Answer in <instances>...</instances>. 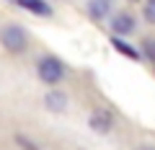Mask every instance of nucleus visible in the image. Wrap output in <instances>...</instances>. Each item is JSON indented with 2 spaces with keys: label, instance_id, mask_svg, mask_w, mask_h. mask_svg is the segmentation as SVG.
Masks as SVG:
<instances>
[{
  "label": "nucleus",
  "instance_id": "obj_4",
  "mask_svg": "<svg viewBox=\"0 0 155 150\" xmlns=\"http://www.w3.org/2000/svg\"><path fill=\"white\" fill-rule=\"evenodd\" d=\"M111 124H114V119H111L109 111L98 109V111H93V114H91V129H96V132H101V135L109 132Z\"/></svg>",
  "mask_w": 155,
  "mask_h": 150
},
{
  "label": "nucleus",
  "instance_id": "obj_7",
  "mask_svg": "<svg viewBox=\"0 0 155 150\" xmlns=\"http://www.w3.org/2000/svg\"><path fill=\"white\" fill-rule=\"evenodd\" d=\"M111 44H114V49H116V52L127 55L129 60H137V57H140V52H137V49H132V47H129L127 42L122 39V36H114V39H111Z\"/></svg>",
  "mask_w": 155,
  "mask_h": 150
},
{
  "label": "nucleus",
  "instance_id": "obj_3",
  "mask_svg": "<svg viewBox=\"0 0 155 150\" xmlns=\"http://www.w3.org/2000/svg\"><path fill=\"white\" fill-rule=\"evenodd\" d=\"M111 28H114L116 36H127V34L134 31V18L129 16V13H116V16L111 18Z\"/></svg>",
  "mask_w": 155,
  "mask_h": 150
},
{
  "label": "nucleus",
  "instance_id": "obj_10",
  "mask_svg": "<svg viewBox=\"0 0 155 150\" xmlns=\"http://www.w3.org/2000/svg\"><path fill=\"white\" fill-rule=\"evenodd\" d=\"M142 49H145V55H147L150 60L155 62V39H153V36H150V39H145V42H142Z\"/></svg>",
  "mask_w": 155,
  "mask_h": 150
},
{
  "label": "nucleus",
  "instance_id": "obj_5",
  "mask_svg": "<svg viewBox=\"0 0 155 150\" xmlns=\"http://www.w3.org/2000/svg\"><path fill=\"white\" fill-rule=\"evenodd\" d=\"M44 104L49 111H65L67 109V96L62 93V91H49V93L44 96Z\"/></svg>",
  "mask_w": 155,
  "mask_h": 150
},
{
  "label": "nucleus",
  "instance_id": "obj_6",
  "mask_svg": "<svg viewBox=\"0 0 155 150\" xmlns=\"http://www.w3.org/2000/svg\"><path fill=\"white\" fill-rule=\"evenodd\" d=\"M18 5H23V8H28V11H34V13H39V16H49L52 13V8L47 5L44 0H16Z\"/></svg>",
  "mask_w": 155,
  "mask_h": 150
},
{
  "label": "nucleus",
  "instance_id": "obj_2",
  "mask_svg": "<svg viewBox=\"0 0 155 150\" xmlns=\"http://www.w3.org/2000/svg\"><path fill=\"white\" fill-rule=\"evenodd\" d=\"M36 72H39V78H41V83L57 85L62 80V75H65V65L57 57H41L36 62Z\"/></svg>",
  "mask_w": 155,
  "mask_h": 150
},
{
  "label": "nucleus",
  "instance_id": "obj_1",
  "mask_svg": "<svg viewBox=\"0 0 155 150\" xmlns=\"http://www.w3.org/2000/svg\"><path fill=\"white\" fill-rule=\"evenodd\" d=\"M0 44L5 47L8 52H13V55L26 52V47H28V34H26V28H23V26H16V23L5 26L3 31H0Z\"/></svg>",
  "mask_w": 155,
  "mask_h": 150
},
{
  "label": "nucleus",
  "instance_id": "obj_9",
  "mask_svg": "<svg viewBox=\"0 0 155 150\" xmlns=\"http://www.w3.org/2000/svg\"><path fill=\"white\" fill-rule=\"evenodd\" d=\"M142 16H145V21H147V23H153V26H155V0H147V3H145Z\"/></svg>",
  "mask_w": 155,
  "mask_h": 150
},
{
  "label": "nucleus",
  "instance_id": "obj_8",
  "mask_svg": "<svg viewBox=\"0 0 155 150\" xmlns=\"http://www.w3.org/2000/svg\"><path fill=\"white\" fill-rule=\"evenodd\" d=\"M88 11H91L93 18H104L106 13H109V0H91Z\"/></svg>",
  "mask_w": 155,
  "mask_h": 150
}]
</instances>
